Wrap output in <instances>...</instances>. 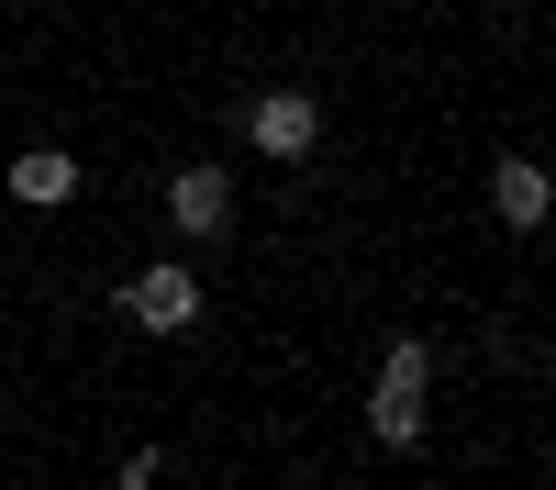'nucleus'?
<instances>
[{"label": "nucleus", "instance_id": "obj_1", "mask_svg": "<svg viewBox=\"0 0 556 490\" xmlns=\"http://www.w3.org/2000/svg\"><path fill=\"white\" fill-rule=\"evenodd\" d=\"M424 390H434V345L401 335V345L379 356V379H367V435H379L390 457H412V445H424Z\"/></svg>", "mask_w": 556, "mask_h": 490}, {"label": "nucleus", "instance_id": "obj_2", "mask_svg": "<svg viewBox=\"0 0 556 490\" xmlns=\"http://www.w3.org/2000/svg\"><path fill=\"white\" fill-rule=\"evenodd\" d=\"M123 312H134V335H190V324H201V279H190V256L134 267V279H123Z\"/></svg>", "mask_w": 556, "mask_h": 490}, {"label": "nucleus", "instance_id": "obj_3", "mask_svg": "<svg viewBox=\"0 0 556 490\" xmlns=\"http://www.w3.org/2000/svg\"><path fill=\"white\" fill-rule=\"evenodd\" d=\"M245 146H256V156H278V167H301V156L323 146L312 89H256V101H245Z\"/></svg>", "mask_w": 556, "mask_h": 490}, {"label": "nucleus", "instance_id": "obj_4", "mask_svg": "<svg viewBox=\"0 0 556 490\" xmlns=\"http://www.w3.org/2000/svg\"><path fill=\"white\" fill-rule=\"evenodd\" d=\"M167 223H178L190 246L235 235V178H223V167H178V178H167Z\"/></svg>", "mask_w": 556, "mask_h": 490}, {"label": "nucleus", "instance_id": "obj_5", "mask_svg": "<svg viewBox=\"0 0 556 490\" xmlns=\"http://www.w3.org/2000/svg\"><path fill=\"white\" fill-rule=\"evenodd\" d=\"M12 201H34V212L78 201V156H67V146H23V156H12Z\"/></svg>", "mask_w": 556, "mask_h": 490}, {"label": "nucleus", "instance_id": "obj_6", "mask_svg": "<svg viewBox=\"0 0 556 490\" xmlns=\"http://www.w3.org/2000/svg\"><path fill=\"white\" fill-rule=\"evenodd\" d=\"M490 201H501L513 235H534V223H545V167H534V156H501V167H490Z\"/></svg>", "mask_w": 556, "mask_h": 490}]
</instances>
